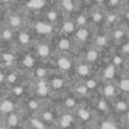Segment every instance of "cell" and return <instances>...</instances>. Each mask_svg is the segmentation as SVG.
<instances>
[{"instance_id": "obj_41", "label": "cell", "mask_w": 129, "mask_h": 129, "mask_svg": "<svg viewBox=\"0 0 129 129\" xmlns=\"http://www.w3.org/2000/svg\"><path fill=\"white\" fill-rule=\"evenodd\" d=\"M105 18H107V22L109 23V24H113L117 19V15H114V14H109Z\"/></svg>"}, {"instance_id": "obj_9", "label": "cell", "mask_w": 129, "mask_h": 129, "mask_svg": "<svg viewBox=\"0 0 129 129\" xmlns=\"http://www.w3.org/2000/svg\"><path fill=\"white\" fill-rule=\"evenodd\" d=\"M112 108V105H110V103L108 102V100L105 98H100L95 101V111L101 112V113H109L110 109Z\"/></svg>"}, {"instance_id": "obj_28", "label": "cell", "mask_w": 129, "mask_h": 129, "mask_svg": "<svg viewBox=\"0 0 129 129\" xmlns=\"http://www.w3.org/2000/svg\"><path fill=\"white\" fill-rule=\"evenodd\" d=\"M48 73H49L48 69L42 68V67H38V68L35 69V71H34V75H35V77L38 78V79H44L48 76Z\"/></svg>"}, {"instance_id": "obj_22", "label": "cell", "mask_w": 129, "mask_h": 129, "mask_svg": "<svg viewBox=\"0 0 129 129\" xmlns=\"http://www.w3.org/2000/svg\"><path fill=\"white\" fill-rule=\"evenodd\" d=\"M11 87H13V88H11V94H13V96H15V98H20V96H23L25 94V92H26V87L22 84H17Z\"/></svg>"}, {"instance_id": "obj_5", "label": "cell", "mask_w": 129, "mask_h": 129, "mask_svg": "<svg viewBox=\"0 0 129 129\" xmlns=\"http://www.w3.org/2000/svg\"><path fill=\"white\" fill-rule=\"evenodd\" d=\"M14 111H16L15 101L8 98L0 100V114L7 116L8 113H11Z\"/></svg>"}, {"instance_id": "obj_19", "label": "cell", "mask_w": 129, "mask_h": 129, "mask_svg": "<svg viewBox=\"0 0 129 129\" xmlns=\"http://www.w3.org/2000/svg\"><path fill=\"white\" fill-rule=\"evenodd\" d=\"M99 59V51L96 49H89L86 51V53L84 54V60L87 63H93L95 61H98Z\"/></svg>"}, {"instance_id": "obj_8", "label": "cell", "mask_w": 129, "mask_h": 129, "mask_svg": "<svg viewBox=\"0 0 129 129\" xmlns=\"http://www.w3.org/2000/svg\"><path fill=\"white\" fill-rule=\"evenodd\" d=\"M112 109H114V111L119 112V113H125L129 110V101L121 98L117 99L112 103Z\"/></svg>"}, {"instance_id": "obj_39", "label": "cell", "mask_w": 129, "mask_h": 129, "mask_svg": "<svg viewBox=\"0 0 129 129\" xmlns=\"http://www.w3.org/2000/svg\"><path fill=\"white\" fill-rule=\"evenodd\" d=\"M10 25L13 27H17L20 25V18L17 17V16H13L10 17Z\"/></svg>"}, {"instance_id": "obj_18", "label": "cell", "mask_w": 129, "mask_h": 129, "mask_svg": "<svg viewBox=\"0 0 129 129\" xmlns=\"http://www.w3.org/2000/svg\"><path fill=\"white\" fill-rule=\"evenodd\" d=\"M118 91L122 92L123 94L129 93V76H123L118 80Z\"/></svg>"}, {"instance_id": "obj_17", "label": "cell", "mask_w": 129, "mask_h": 129, "mask_svg": "<svg viewBox=\"0 0 129 129\" xmlns=\"http://www.w3.org/2000/svg\"><path fill=\"white\" fill-rule=\"evenodd\" d=\"M88 36H89V31L86 27H78V29L75 33V38L77 39V41H79L82 43L86 42Z\"/></svg>"}, {"instance_id": "obj_37", "label": "cell", "mask_w": 129, "mask_h": 129, "mask_svg": "<svg viewBox=\"0 0 129 129\" xmlns=\"http://www.w3.org/2000/svg\"><path fill=\"white\" fill-rule=\"evenodd\" d=\"M62 6H63V8H66L68 11H71L74 9L73 0H62Z\"/></svg>"}, {"instance_id": "obj_7", "label": "cell", "mask_w": 129, "mask_h": 129, "mask_svg": "<svg viewBox=\"0 0 129 129\" xmlns=\"http://www.w3.org/2000/svg\"><path fill=\"white\" fill-rule=\"evenodd\" d=\"M39 112H40L39 118H40L43 122L47 123V125L57 122V120H58L57 117H56V114H54V112L52 111V110H50V109H43V110H40Z\"/></svg>"}, {"instance_id": "obj_46", "label": "cell", "mask_w": 129, "mask_h": 129, "mask_svg": "<svg viewBox=\"0 0 129 129\" xmlns=\"http://www.w3.org/2000/svg\"><path fill=\"white\" fill-rule=\"evenodd\" d=\"M5 83V75L2 73H0V84Z\"/></svg>"}, {"instance_id": "obj_11", "label": "cell", "mask_w": 129, "mask_h": 129, "mask_svg": "<svg viewBox=\"0 0 129 129\" xmlns=\"http://www.w3.org/2000/svg\"><path fill=\"white\" fill-rule=\"evenodd\" d=\"M49 85L51 87V91H59L62 89L66 85V79L61 76H53L51 80H49Z\"/></svg>"}, {"instance_id": "obj_6", "label": "cell", "mask_w": 129, "mask_h": 129, "mask_svg": "<svg viewBox=\"0 0 129 129\" xmlns=\"http://www.w3.org/2000/svg\"><path fill=\"white\" fill-rule=\"evenodd\" d=\"M75 119H76V117L74 116L70 111H67V112H64L60 118H58L57 123L59 125L60 129H68V128H70V126L74 123Z\"/></svg>"}, {"instance_id": "obj_24", "label": "cell", "mask_w": 129, "mask_h": 129, "mask_svg": "<svg viewBox=\"0 0 129 129\" xmlns=\"http://www.w3.org/2000/svg\"><path fill=\"white\" fill-rule=\"evenodd\" d=\"M35 28L39 33L41 34H49L52 31V26L49 24H45V23H38L35 25Z\"/></svg>"}, {"instance_id": "obj_30", "label": "cell", "mask_w": 129, "mask_h": 129, "mask_svg": "<svg viewBox=\"0 0 129 129\" xmlns=\"http://www.w3.org/2000/svg\"><path fill=\"white\" fill-rule=\"evenodd\" d=\"M111 63L113 64L116 68H120V67L123 64L122 54H116V56H113V58L111 59Z\"/></svg>"}, {"instance_id": "obj_16", "label": "cell", "mask_w": 129, "mask_h": 129, "mask_svg": "<svg viewBox=\"0 0 129 129\" xmlns=\"http://www.w3.org/2000/svg\"><path fill=\"white\" fill-rule=\"evenodd\" d=\"M28 123L31 129H48V125L43 122L39 117H32L28 119Z\"/></svg>"}, {"instance_id": "obj_3", "label": "cell", "mask_w": 129, "mask_h": 129, "mask_svg": "<svg viewBox=\"0 0 129 129\" xmlns=\"http://www.w3.org/2000/svg\"><path fill=\"white\" fill-rule=\"evenodd\" d=\"M75 117H77L78 120H80L84 123H88L93 120L94 118V113L93 111H91L89 109L85 107H79L76 109L75 111Z\"/></svg>"}, {"instance_id": "obj_43", "label": "cell", "mask_w": 129, "mask_h": 129, "mask_svg": "<svg viewBox=\"0 0 129 129\" xmlns=\"http://www.w3.org/2000/svg\"><path fill=\"white\" fill-rule=\"evenodd\" d=\"M57 13L56 11H50L49 14H48V18H49L50 20H56L57 19Z\"/></svg>"}, {"instance_id": "obj_31", "label": "cell", "mask_w": 129, "mask_h": 129, "mask_svg": "<svg viewBox=\"0 0 129 129\" xmlns=\"http://www.w3.org/2000/svg\"><path fill=\"white\" fill-rule=\"evenodd\" d=\"M44 0H31V1L27 4V6L29 8H33V9H40L44 6Z\"/></svg>"}, {"instance_id": "obj_21", "label": "cell", "mask_w": 129, "mask_h": 129, "mask_svg": "<svg viewBox=\"0 0 129 129\" xmlns=\"http://www.w3.org/2000/svg\"><path fill=\"white\" fill-rule=\"evenodd\" d=\"M5 83L9 86H15L18 84V75L16 73H9L5 76Z\"/></svg>"}, {"instance_id": "obj_35", "label": "cell", "mask_w": 129, "mask_h": 129, "mask_svg": "<svg viewBox=\"0 0 129 129\" xmlns=\"http://www.w3.org/2000/svg\"><path fill=\"white\" fill-rule=\"evenodd\" d=\"M86 22H87L86 16L79 15L77 18H76V23H75V24L77 25L78 27H85V25H86Z\"/></svg>"}, {"instance_id": "obj_25", "label": "cell", "mask_w": 129, "mask_h": 129, "mask_svg": "<svg viewBox=\"0 0 129 129\" xmlns=\"http://www.w3.org/2000/svg\"><path fill=\"white\" fill-rule=\"evenodd\" d=\"M38 56L41 57V58H47L50 54V47L48 44H40L38 47Z\"/></svg>"}, {"instance_id": "obj_23", "label": "cell", "mask_w": 129, "mask_h": 129, "mask_svg": "<svg viewBox=\"0 0 129 129\" xmlns=\"http://www.w3.org/2000/svg\"><path fill=\"white\" fill-rule=\"evenodd\" d=\"M99 129H119V128L118 125L116 123V121L111 120V119H104V120L101 121Z\"/></svg>"}, {"instance_id": "obj_14", "label": "cell", "mask_w": 129, "mask_h": 129, "mask_svg": "<svg viewBox=\"0 0 129 129\" xmlns=\"http://www.w3.org/2000/svg\"><path fill=\"white\" fill-rule=\"evenodd\" d=\"M57 66L61 71H68L73 68V61L68 57L61 56L57 59Z\"/></svg>"}, {"instance_id": "obj_34", "label": "cell", "mask_w": 129, "mask_h": 129, "mask_svg": "<svg viewBox=\"0 0 129 129\" xmlns=\"http://www.w3.org/2000/svg\"><path fill=\"white\" fill-rule=\"evenodd\" d=\"M23 63H24V66L26 67V68H33L34 67V63H35V61H34V58L31 56H26L24 58V60H23Z\"/></svg>"}, {"instance_id": "obj_49", "label": "cell", "mask_w": 129, "mask_h": 129, "mask_svg": "<svg viewBox=\"0 0 129 129\" xmlns=\"http://www.w3.org/2000/svg\"><path fill=\"white\" fill-rule=\"evenodd\" d=\"M77 129H87V128L84 127V126H82V127H79V128H77Z\"/></svg>"}, {"instance_id": "obj_4", "label": "cell", "mask_w": 129, "mask_h": 129, "mask_svg": "<svg viewBox=\"0 0 129 129\" xmlns=\"http://www.w3.org/2000/svg\"><path fill=\"white\" fill-rule=\"evenodd\" d=\"M20 121H22V118H20L19 112L17 111H14L11 113H8L7 116H5V126L8 127L9 129L17 128L20 125Z\"/></svg>"}, {"instance_id": "obj_15", "label": "cell", "mask_w": 129, "mask_h": 129, "mask_svg": "<svg viewBox=\"0 0 129 129\" xmlns=\"http://www.w3.org/2000/svg\"><path fill=\"white\" fill-rule=\"evenodd\" d=\"M74 94H75L77 98H88L89 94H91V91L85 86L84 83H79V84H77L75 86Z\"/></svg>"}, {"instance_id": "obj_13", "label": "cell", "mask_w": 129, "mask_h": 129, "mask_svg": "<svg viewBox=\"0 0 129 129\" xmlns=\"http://www.w3.org/2000/svg\"><path fill=\"white\" fill-rule=\"evenodd\" d=\"M62 103H63L64 109H67V111H70V112L74 111V110L77 109V105H78V103H77V96H76L75 94H74V95L66 96Z\"/></svg>"}, {"instance_id": "obj_29", "label": "cell", "mask_w": 129, "mask_h": 129, "mask_svg": "<svg viewBox=\"0 0 129 129\" xmlns=\"http://www.w3.org/2000/svg\"><path fill=\"white\" fill-rule=\"evenodd\" d=\"M75 27H76L75 23L68 20V22H64V24L62 26V31L64 32V33H67V34H70V33H73V32L75 31Z\"/></svg>"}, {"instance_id": "obj_48", "label": "cell", "mask_w": 129, "mask_h": 129, "mask_svg": "<svg viewBox=\"0 0 129 129\" xmlns=\"http://www.w3.org/2000/svg\"><path fill=\"white\" fill-rule=\"evenodd\" d=\"M0 129H9V128H8V127H6V126L4 125V126H0Z\"/></svg>"}, {"instance_id": "obj_33", "label": "cell", "mask_w": 129, "mask_h": 129, "mask_svg": "<svg viewBox=\"0 0 129 129\" xmlns=\"http://www.w3.org/2000/svg\"><path fill=\"white\" fill-rule=\"evenodd\" d=\"M123 35H125V32H123L121 28H117L112 32V38H113V40H116V41H120L121 39L123 38Z\"/></svg>"}, {"instance_id": "obj_10", "label": "cell", "mask_w": 129, "mask_h": 129, "mask_svg": "<svg viewBox=\"0 0 129 129\" xmlns=\"http://www.w3.org/2000/svg\"><path fill=\"white\" fill-rule=\"evenodd\" d=\"M117 75V68L112 63H109L102 70V78L105 82H111Z\"/></svg>"}, {"instance_id": "obj_51", "label": "cell", "mask_w": 129, "mask_h": 129, "mask_svg": "<svg viewBox=\"0 0 129 129\" xmlns=\"http://www.w3.org/2000/svg\"><path fill=\"white\" fill-rule=\"evenodd\" d=\"M95 1H98V2H103L104 0H95Z\"/></svg>"}, {"instance_id": "obj_20", "label": "cell", "mask_w": 129, "mask_h": 129, "mask_svg": "<svg viewBox=\"0 0 129 129\" xmlns=\"http://www.w3.org/2000/svg\"><path fill=\"white\" fill-rule=\"evenodd\" d=\"M26 107L28 109V111L39 112L41 110V102L39 99H29L26 102Z\"/></svg>"}, {"instance_id": "obj_44", "label": "cell", "mask_w": 129, "mask_h": 129, "mask_svg": "<svg viewBox=\"0 0 129 129\" xmlns=\"http://www.w3.org/2000/svg\"><path fill=\"white\" fill-rule=\"evenodd\" d=\"M2 36H4L5 40H8V39L11 38V32L8 31V29H6V31H4V33H2Z\"/></svg>"}, {"instance_id": "obj_27", "label": "cell", "mask_w": 129, "mask_h": 129, "mask_svg": "<svg viewBox=\"0 0 129 129\" xmlns=\"http://www.w3.org/2000/svg\"><path fill=\"white\" fill-rule=\"evenodd\" d=\"M58 47H59V49H60L61 51H68V50L71 48V43H70V41H69L68 39L62 38L60 41H59Z\"/></svg>"}, {"instance_id": "obj_1", "label": "cell", "mask_w": 129, "mask_h": 129, "mask_svg": "<svg viewBox=\"0 0 129 129\" xmlns=\"http://www.w3.org/2000/svg\"><path fill=\"white\" fill-rule=\"evenodd\" d=\"M34 93L39 99L47 98L51 93V87L49 85V82L45 79H38L35 82V89Z\"/></svg>"}, {"instance_id": "obj_2", "label": "cell", "mask_w": 129, "mask_h": 129, "mask_svg": "<svg viewBox=\"0 0 129 129\" xmlns=\"http://www.w3.org/2000/svg\"><path fill=\"white\" fill-rule=\"evenodd\" d=\"M101 92H102L103 98L110 100V99H114L118 95V87L116 84L111 82H105V84L101 86Z\"/></svg>"}, {"instance_id": "obj_45", "label": "cell", "mask_w": 129, "mask_h": 129, "mask_svg": "<svg viewBox=\"0 0 129 129\" xmlns=\"http://www.w3.org/2000/svg\"><path fill=\"white\" fill-rule=\"evenodd\" d=\"M119 2H120V0H109V4L111 5L112 7H116L119 5Z\"/></svg>"}, {"instance_id": "obj_32", "label": "cell", "mask_w": 129, "mask_h": 129, "mask_svg": "<svg viewBox=\"0 0 129 129\" xmlns=\"http://www.w3.org/2000/svg\"><path fill=\"white\" fill-rule=\"evenodd\" d=\"M95 44L99 48H103L108 44V38L105 35H98L95 39Z\"/></svg>"}, {"instance_id": "obj_52", "label": "cell", "mask_w": 129, "mask_h": 129, "mask_svg": "<svg viewBox=\"0 0 129 129\" xmlns=\"http://www.w3.org/2000/svg\"><path fill=\"white\" fill-rule=\"evenodd\" d=\"M2 1H9V0H2Z\"/></svg>"}, {"instance_id": "obj_38", "label": "cell", "mask_w": 129, "mask_h": 129, "mask_svg": "<svg viewBox=\"0 0 129 129\" xmlns=\"http://www.w3.org/2000/svg\"><path fill=\"white\" fill-rule=\"evenodd\" d=\"M18 39H19V42L23 44H27L29 42V35L27 33H20Z\"/></svg>"}, {"instance_id": "obj_26", "label": "cell", "mask_w": 129, "mask_h": 129, "mask_svg": "<svg viewBox=\"0 0 129 129\" xmlns=\"http://www.w3.org/2000/svg\"><path fill=\"white\" fill-rule=\"evenodd\" d=\"M85 84V86L87 87V88L89 89V91H93V89L98 88L99 87V83L96 79H94V78L92 77H88V78H85L84 82H83Z\"/></svg>"}, {"instance_id": "obj_12", "label": "cell", "mask_w": 129, "mask_h": 129, "mask_svg": "<svg viewBox=\"0 0 129 129\" xmlns=\"http://www.w3.org/2000/svg\"><path fill=\"white\" fill-rule=\"evenodd\" d=\"M76 74L82 78H88L91 75V67L87 62H80L75 68Z\"/></svg>"}, {"instance_id": "obj_50", "label": "cell", "mask_w": 129, "mask_h": 129, "mask_svg": "<svg viewBox=\"0 0 129 129\" xmlns=\"http://www.w3.org/2000/svg\"><path fill=\"white\" fill-rule=\"evenodd\" d=\"M126 17H127V18H128V19H129V11H128V13H127V14H126Z\"/></svg>"}, {"instance_id": "obj_40", "label": "cell", "mask_w": 129, "mask_h": 129, "mask_svg": "<svg viewBox=\"0 0 129 129\" xmlns=\"http://www.w3.org/2000/svg\"><path fill=\"white\" fill-rule=\"evenodd\" d=\"M120 54H129V41L128 42H126L125 44H122V47H121L120 49Z\"/></svg>"}, {"instance_id": "obj_47", "label": "cell", "mask_w": 129, "mask_h": 129, "mask_svg": "<svg viewBox=\"0 0 129 129\" xmlns=\"http://www.w3.org/2000/svg\"><path fill=\"white\" fill-rule=\"evenodd\" d=\"M125 119H126V121L129 123V110L127 112H125Z\"/></svg>"}, {"instance_id": "obj_36", "label": "cell", "mask_w": 129, "mask_h": 129, "mask_svg": "<svg viewBox=\"0 0 129 129\" xmlns=\"http://www.w3.org/2000/svg\"><path fill=\"white\" fill-rule=\"evenodd\" d=\"M103 18H104V16H103V14H102V13H99V11H96V13L92 14V19H93L95 23H100V22H102Z\"/></svg>"}, {"instance_id": "obj_42", "label": "cell", "mask_w": 129, "mask_h": 129, "mask_svg": "<svg viewBox=\"0 0 129 129\" xmlns=\"http://www.w3.org/2000/svg\"><path fill=\"white\" fill-rule=\"evenodd\" d=\"M2 58H4V60L6 61L7 63H11L13 62V60H14V56L13 54H10V53H5L4 56H2Z\"/></svg>"}]
</instances>
